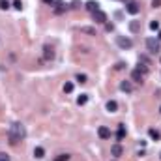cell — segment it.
<instances>
[{
  "label": "cell",
  "mask_w": 161,
  "mask_h": 161,
  "mask_svg": "<svg viewBox=\"0 0 161 161\" xmlns=\"http://www.w3.org/2000/svg\"><path fill=\"white\" fill-rule=\"evenodd\" d=\"M26 135V131L23 128V124H11V128H10V144H17L19 141H23Z\"/></svg>",
  "instance_id": "1"
},
{
  "label": "cell",
  "mask_w": 161,
  "mask_h": 161,
  "mask_svg": "<svg viewBox=\"0 0 161 161\" xmlns=\"http://www.w3.org/2000/svg\"><path fill=\"white\" fill-rule=\"evenodd\" d=\"M146 47H148V51L154 53V54L159 53V41L154 39V38H148V39H146Z\"/></svg>",
  "instance_id": "2"
},
{
  "label": "cell",
  "mask_w": 161,
  "mask_h": 161,
  "mask_svg": "<svg viewBox=\"0 0 161 161\" xmlns=\"http://www.w3.org/2000/svg\"><path fill=\"white\" fill-rule=\"evenodd\" d=\"M116 43H118V47H122V49H131L133 47V41L129 38H122V36L116 38Z\"/></svg>",
  "instance_id": "3"
},
{
  "label": "cell",
  "mask_w": 161,
  "mask_h": 161,
  "mask_svg": "<svg viewBox=\"0 0 161 161\" xmlns=\"http://www.w3.org/2000/svg\"><path fill=\"white\" fill-rule=\"evenodd\" d=\"M125 10H128V13H131V15H137V13H139V10H141V8H139V4H137V2H133V0H129V2L125 4Z\"/></svg>",
  "instance_id": "4"
},
{
  "label": "cell",
  "mask_w": 161,
  "mask_h": 161,
  "mask_svg": "<svg viewBox=\"0 0 161 161\" xmlns=\"http://www.w3.org/2000/svg\"><path fill=\"white\" fill-rule=\"evenodd\" d=\"M92 17H94V21L96 23H107V15L101 11V10H97V11H94L92 13Z\"/></svg>",
  "instance_id": "5"
},
{
  "label": "cell",
  "mask_w": 161,
  "mask_h": 161,
  "mask_svg": "<svg viewBox=\"0 0 161 161\" xmlns=\"http://www.w3.org/2000/svg\"><path fill=\"white\" fill-rule=\"evenodd\" d=\"M131 79L135 81V82H142V79H144V73L141 71V69H133V73H131Z\"/></svg>",
  "instance_id": "6"
},
{
  "label": "cell",
  "mask_w": 161,
  "mask_h": 161,
  "mask_svg": "<svg viewBox=\"0 0 161 161\" xmlns=\"http://www.w3.org/2000/svg\"><path fill=\"white\" fill-rule=\"evenodd\" d=\"M120 90H122V92L131 94V92H133V85H131L129 81H122V82H120Z\"/></svg>",
  "instance_id": "7"
},
{
  "label": "cell",
  "mask_w": 161,
  "mask_h": 161,
  "mask_svg": "<svg viewBox=\"0 0 161 161\" xmlns=\"http://www.w3.org/2000/svg\"><path fill=\"white\" fill-rule=\"evenodd\" d=\"M97 135H99L101 139H111V129L105 128V125H101V128L97 129Z\"/></svg>",
  "instance_id": "8"
},
{
  "label": "cell",
  "mask_w": 161,
  "mask_h": 161,
  "mask_svg": "<svg viewBox=\"0 0 161 161\" xmlns=\"http://www.w3.org/2000/svg\"><path fill=\"white\" fill-rule=\"evenodd\" d=\"M86 10H88L90 13H94V11H97V10H99V4H97V2H94V0H90V2H86Z\"/></svg>",
  "instance_id": "9"
},
{
  "label": "cell",
  "mask_w": 161,
  "mask_h": 161,
  "mask_svg": "<svg viewBox=\"0 0 161 161\" xmlns=\"http://www.w3.org/2000/svg\"><path fill=\"white\" fill-rule=\"evenodd\" d=\"M129 30L133 34H137L139 30H141V21H131V23H129Z\"/></svg>",
  "instance_id": "10"
},
{
  "label": "cell",
  "mask_w": 161,
  "mask_h": 161,
  "mask_svg": "<svg viewBox=\"0 0 161 161\" xmlns=\"http://www.w3.org/2000/svg\"><path fill=\"white\" fill-rule=\"evenodd\" d=\"M79 30L82 34H88V36H96V28H94V26H81Z\"/></svg>",
  "instance_id": "11"
},
{
  "label": "cell",
  "mask_w": 161,
  "mask_h": 161,
  "mask_svg": "<svg viewBox=\"0 0 161 161\" xmlns=\"http://www.w3.org/2000/svg\"><path fill=\"white\" fill-rule=\"evenodd\" d=\"M111 152H113V156H114V157H120L124 150H122V146H120V144H113V148H111Z\"/></svg>",
  "instance_id": "12"
},
{
  "label": "cell",
  "mask_w": 161,
  "mask_h": 161,
  "mask_svg": "<svg viewBox=\"0 0 161 161\" xmlns=\"http://www.w3.org/2000/svg\"><path fill=\"white\" fill-rule=\"evenodd\" d=\"M107 111H109V113H116V111H118V103L114 99L107 101Z\"/></svg>",
  "instance_id": "13"
},
{
  "label": "cell",
  "mask_w": 161,
  "mask_h": 161,
  "mask_svg": "<svg viewBox=\"0 0 161 161\" xmlns=\"http://www.w3.org/2000/svg\"><path fill=\"white\" fill-rule=\"evenodd\" d=\"M45 156V150L41 148V146H36V148H34V157H38V159H41Z\"/></svg>",
  "instance_id": "14"
},
{
  "label": "cell",
  "mask_w": 161,
  "mask_h": 161,
  "mask_svg": "<svg viewBox=\"0 0 161 161\" xmlns=\"http://www.w3.org/2000/svg\"><path fill=\"white\" fill-rule=\"evenodd\" d=\"M124 137H125V128H124V124H120V125H118V133H116V139H118V141H122Z\"/></svg>",
  "instance_id": "15"
},
{
  "label": "cell",
  "mask_w": 161,
  "mask_h": 161,
  "mask_svg": "<svg viewBox=\"0 0 161 161\" xmlns=\"http://www.w3.org/2000/svg\"><path fill=\"white\" fill-rule=\"evenodd\" d=\"M86 101H88V96L86 94H81L79 97H77V103H79V105H85Z\"/></svg>",
  "instance_id": "16"
},
{
  "label": "cell",
  "mask_w": 161,
  "mask_h": 161,
  "mask_svg": "<svg viewBox=\"0 0 161 161\" xmlns=\"http://www.w3.org/2000/svg\"><path fill=\"white\" fill-rule=\"evenodd\" d=\"M148 133H150V137L154 139V141H159V139H161V135H159V131H156V129H150Z\"/></svg>",
  "instance_id": "17"
},
{
  "label": "cell",
  "mask_w": 161,
  "mask_h": 161,
  "mask_svg": "<svg viewBox=\"0 0 161 161\" xmlns=\"http://www.w3.org/2000/svg\"><path fill=\"white\" fill-rule=\"evenodd\" d=\"M64 92L66 94H71L73 92V82H66V85H64Z\"/></svg>",
  "instance_id": "18"
},
{
  "label": "cell",
  "mask_w": 161,
  "mask_h": 161,
  "mask_svg": "<svg viewBox=\"0 0 161 161\" xmlns=\"http://www.w3.org/2000/svg\"><path fill=\"white\" fill-rule=\"evenodd\" d=\"M75 79H77V81H79V82H81V85H82V82H86V81H88V77H86L85 73H79V75H77V77H75Z\"/></svg>",
  "instance_id": "19"
},
{
  "label": "cell",
  "mask_w": 161,
  "mask_h": 161,
  "mask_svg": "<svg viewBox=\"0 0 161 161\" xmlns=\"http://www.w3.org/2000/svg\"><path fill=\"white\" fill-rule=\"evenodd\" d=\"M53 56H54V53H53V49H51V47H49V45H47V47H45V58H53Z\"/></svg>",
  "instance_id": "20"
},
{
  "label": "cell",
  "mask_w": 161,
  "mask_h": 161,
  "mask_svg": "<svg viewBox=\"0 0 161 161\" xmlns=\"http://www.w3.org/2000/svg\"><path fill=\"white\" fill-rule=\"evenodd\" d=\"M150 30H159V21H152L150 23Z\"/></svg>",
  "instance_id": "21"
},
{
  "label": "cell",
  "mask_w": 161,
  "mask_h": 161,
  "mask_svg": "<svg viewBox=\"0 0 161 161\" xmlns=\"http://www.w3.org/2000/svg\"><path fill=\"white\" fill-rule=\"evenodd\" d=\"M13 8H15V10H23V2H21V0H15V2H13Z\"/></svg>",
  "instance_id": "22"
},
{
  "label": "cell",
  "mask_w": 161,
  "mask_h": 161,
  "mask_svg": "<svg viewBox=\"0 0 161 161\" xmlns=\"http://www.w3.org/2000/svg\"><path fill=\"white\" fill-rule=\"evenodd\" d=\"M69 159V156H68V154H60V156L56 157V159H54V161H68Z\"/></svg>",
  "instance_id": "23"
},
{
  "label": "cell",
  "mask_w": 161,
  "mask_h": 161,
  "mask_svg": "<svg viewBox=\"0 0 161 161\" xmlns=\"http://www.w3.org/2000/svg\"><path fill=\"white\" fill-rule=\"evenodd\" d=\"M8 8H10L8 0H0V10H8Z\"/></svg>",
  "instance_id": "24"
},
{
  "label": "cell",
  "mask_w": 161,
  "mask_h": 161,
  "mask_svg": "<svg viewBox=\"0 0 161 161\" xmlns=\"http://www.w3.org/2000/svg\"><path fill=\"white\" fill-rule=\"evenodd\" d=\"M161 6V0H152V8H159Z\"/></svg>",
  "instance_id": "25"
},
{
  "label": "cell",
  "mask_w": 161,
  "mask_h": 161,
  "mask_svg": "<svg viewBox=\"0 0 161 161\" xmlns=\"http://www.w3.org/2000/svg\"><path fill=\"white\" fill-rule=\"evenodd\" d=\"M105 28H107V32H113V24L107 23V24H105Z\"/></svg>",
  "instance_id": "26"
},
{
  "label": "cell",
  "mask_w": 161,
  "mask_h": 161,
  "mask_svg": "<svg viewBox=\"0 0 161 161\" xmlns=\"http://www.w3.org/2000/svg\"><path fill=\"white\" fill-rule=\"evenodd\" d=\"M0 159H2V161H8V156H6V154H0Z\"/></svg>",
  "instance_id": "27"
},
{
  "label": "cell",
  "mask_w": 161,
  "mask_h": 161,
  "mask_svg": "<svg viewBox=\"0 0 161 161\" xmlns=\"http://www.w3.org/2000/svg\"><path fill=\"white\" fill-rule=\"evenodd\" d=\"M43 2H45V4H51V6H53V2H54V0H43Z\"/></svg>",
  "instance_id": "28"
},
{
  "label": "cell",
  "mask_w": 161,
  "mask_h": 161,
  "mask_svg": "<svg viewBox=\"0 0 161 161\" xmlns=\"http://www.w3.org/2000/svg\"><path fill=\"white\" fill-rule=\"evenodd\" d=\"M157 38H159V39H161V30H159V36H157Z\"/></svg>",
  "instance_id": "29"
},
{
  "label": "cell",
  "mask_w": 161,
  "mask_h": 161,
  "mask_svg": "<svg viewBox=\"0 0 161 161\" xmlns=\"http://www.w3.org/2000/svg\"><path fill=\"white\" fill-rule=\"evenodd\" d=\"M159 113H161V107H159Z\"/></svg>",
  "instance_id": "30"
},
{
  "label": "cell",
  "mask_w": 161,
  "mask_h": 161,
  "mask_svg": "<svg viewBox=\"0 0 161 161\" xmlns=\"http://www.w3.org/2000/svg\"><path fill=\"white\" fill-rule=\"evenodd\" d=\"M0 161H2V159H0Z\"/></svg>",
  "instance_id": "31"
},
{
  "label": "cell",
  "mask_w": 161,
  "mask_h": 161,
  "mask_svg": "<svg viewBox=\"0 0 161 161\" xmlns=\"http://www.w3.org/2000/svg\"><path fill=\"white\" fill-rule=\"evenodd\" d=\"M159 157H161V156H159Z\"/></svg>",
  "instance_id": "32"
}]
</instances>
